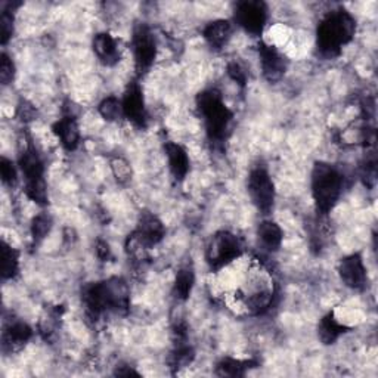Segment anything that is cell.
<instances>
[{"instance_id": "cell-33", "label": "cell", "mask_w": 378, "mask_h": 378, "mask_svg": "<svg viewBox=\"0 0 378 378\" xmlns=\"http://www.w3.org/2000/svg\"><path fill=\"white\" fill-rule=\"evenodd\" d=\"M115 375H120V377H130V375H136V377H138V375H139V372H136V371H134L133 368H130V367H120V368H117Z\"/></svg>"}, {"instance_id": "cell-23", "label": "cell", "mask_w": 378, "mask_h": 378, "mask_svg": "<svg viewBox=\"0 0 378 378\" xmlns=\"http://www.w3.org/2000/svg\"><path fill=\"white\" fill-rule=\"evenodd\" d=\"M250 365H253V362H248V360L243 362V360L226 358L219 362L216 372L220 377H243L247 368H250Z\"/></svg>"}, {"instance_id": "cell-26", "label": "cell", "mask_w": 378, "mask_h": 378, "mask_svg": "<svg viewBox=\"0 0 378 378\" xmlns=\"http://www.w3.org/2000/svg\"><path fill=\"white\" fill-rule=\"evenodd\" d=\"M52 228V219L46 213H42L33 219L32 223V235L36 243L42 241L44 237H46L51 232Z\"/></svg>"}, {"instance_id": "cell-3", "label": "cell", "mask_w": 378, "mask_h": 378, "mask_svg": "<svg viewBox=\"0 0 378 378\" xmlns=\"http://www.w3.org/2000/svg\"><path fill=\"white\" fill-rule=\"evenodd\" d=\"M343 179L337 169L327 163H316L312 172V195L317 211L327 215L341 194Z\"/></svg>"}, {"instance_id": "cell-2", "label": "cell", "mask_w": 378, "mask_h": 378, "mask_svg": "<svg viewBox=\"0 0 378 378\" xmlns=\"http://www.w3.org/2000/svg\"><path fill=\"white\" fill-rule=\"evenodd\" d=\"M83 301L87 313L94 317L107 310H126L129 308L127 286L117 278L90 284L83 290Z\"/></svg>"}, {"instance_id": "cell-19", "label": "cell", "mask_w": 378, "mask_h": 378, "mask_svg": "<svg viewBox=\"0 0 378 378\" xmlns=\"http://www.w3.org/2000/svg\"><path fill=\"white\" fill-rule=\"evenodd\" d=\"M260 243L270 251H277L282 243V231L275 222H263L257 229Z\"/></svg>"}, {"instance_id": "cell-29", "label": "cell", "mask_w": 378, "mask_h": 378, "mask_svg": "<svg viewBox=\"0 0 378 378\" xmlns=\"http://www.w3.org/2000/svg\"><path fill=\"white\" fill-rule=\"evenodd\" d=\"M0 175H2L4 184L6 185H15V182H17V169H15L12 161L5 157L0 160Z\"/></svg>"}, {"instance_id": "cell-7", "label": "cell", "mask_w": 378, "mask_h": 378, "mask_svg": "<svg viewBox=\"0 0 378 378\" xmlns=\"http://www.w3.org/2000/svg\"><path fill=\"white\" fill-rule=\"evenodd\" d=\"M132 48L134 55L136 71L139 74L146 73L151 68V65L154 64L157 56L156 39L146 25L144 24L136 25L132 39Z\"/></svg>"}, {"instance_id": "cell-1", "label": "cell", "mask_w": 378, "mask_h": 378, "mask_svg": "<svg viewBox=\"0 0 378 378\" xmlns=\"http://www.w3.org/2000/svg\"><path fill=\"white\" fill-rule=\"evenodd\" d=\"M356 32V23L349 12L343 9L328 13L317 27V49L327 58L340 53Z\"/></svg>"}, {"instance_id": "cell-5", "label": "cell", "mask_w": 378, "mask_h": 378, "mask_svg": "<svg viewBox=\"0 0 378 378\" xmlns=\"http://www.w3.org/2000/svg\"><path fill=\"white\" fill-rule=\"evenodd\" d=\"M239 239L231 232H219L210 241L207 248V263L211 269H220L241 256Z\"/></svg>"}, {"instance_id": "cell-8", "label": "cell", "mask_w": 378, "mask_h": 378, "mask_svg": "<svg viewBox=\"0 0 378 378\" xmlns=\"http://www.w3.org/2000/svg\"><path fill=\"white\" fill-rule=\"evenodd\" d=\"M267 20V9L263 2H241L235 8V21L247 33L260 34Z\"/></svg>"}, {"instance_id": "cell-30", "label": "cell", "mask_w": 378, "mask_h": 378, "mask_svg": "<svg viewBox=\"0 0 378 378\" xmlns=\"http://www.w3.org/2000/svg\"><path fill=\"white\" fill-rule=\"evenodd\" d=\"M13 74H15L13 64L9 56L4 53L2 59H0V82H2L4 86L9 84L13 80Z\"/></svg>"}, {"instance_id": "cell-6", "label": "cell", "mask_w": 378, "mask_h": 378, "mask_svg": "<svg viewBox=\"0 0 378 378\" xmlns=\"http://www.w3.org/2000/svg\"><path fill=\"white\" fill-rule=\"evenodd\" d=\"M248 194L251 196L253 204L257 210L267 215L274 207L275 201V187L269 173L263 168H257L251 170L248 176Z\"/></svg>"}, {"instance_id": "cell-15", "label": "cell", "mask_w": 378, "mask_h": 378, "mask_svg": "<svg viewBox=\"0 0 378 378\" xmlns=\"http://www.w3.org/2000/svg\"><path fill=\"white\" fill-rule=\"evenodd\" d=\"M52 129L65 149L73 151L77 148L79 139H80V132H79V126L74 117L67 115L61 120H58Z\"/></svg>"}, {"instance_id": "cell-31", "label": "cell", "mask_w": 378, "mask_h": 378, "mask_svg": "<svg viewBox=\"0 0 378 378\" xmlns=\"http://www.w3.org/2000/svg\"><path fill=\"white\" fill-rule=\"evenodd\" d=\"M228 74L231 75V79L235 80L237 83H239V84H246L247 74H246V71L243 70V67H241L238 63H231V64L228 65Z\"/></svg>"}, {"instance_id": "cell-21", "label": "cell", "mask_w": 378, "mask_h": 378, "mask_svg": "<svg viewBox=\"0 0 378 378\" xmlns=\"http://www.w3.org/2000/svg\"><path fill=\"white\" fill-rule=\"evenodd\" d=\"M194 270L191 267H182L176 275V281H175V296L179 300H187L192 291L194 286Z\"/></svg>"}, {"instance_id": "cell-9", "label": "cell", "mask_w": 378, "mask_h": 378, "mask_svg": "<svg viewBox=\"0 0 378 378\" xmlns=\"http://www.w3.org/2000/svg\"><path fill=\"white\" fill-rule=\"evenodd\" d=\"M339 274L346 286L352 290H364L367 285V270L360 254H351L341 260Z\"/></svg>"}, {"instance_id": "cell-18", "label": "cell", "mask_w": 378, "mask_h": 378, "mask_svg": "<svg viewBox=\"0 0 378 378\" xmlns=\"http://www.w3.org/2000/svg\"><path fill=\"white\" fill-rule=\"evenodd\" d=\"M33 336V331L24 322H15L4 332V351H15L24 346Z\"/></svg>"}, {"instance_id": "cell-20", "label": "cell", "mask_w": 378, "mask_h": 378, "mask_svg": "<svg viewBox=\"0 0 378 378\" xmlns=\"http://www.w3.org/2000/svg\"><path fill=\"white\" fill-rule=\"evenodd\" d=\"M344 329L346 328L336 320L334 313H328L327 316L322 317L321 322H320V328H317V336H320V339L324 344H332L343 334Z\"/></svg>"}, {"instance_id": "cell-27", "label": "cell", "mask_w": 378, "mask_h": 378, "mask_svg": "<svg viewBox=\"0 0 378 378\" xmlns=\"http://www.w3.org/2000/svg\"><path fill=\"white\" fill-rule=\"evenodd\" d=\"M25 194L28 199H32L37 204L48 203V192H46V185H44V180H40V182H33V184H25Z\"/></svg>"}, {"instance_id": "cell-12", "label": "cell", "mask_w": 378, "mask_h": 378, "mask_svg": "<svg viewBox=\"0 0 378 378\" xmlns=\"http://www.w3.org/2000/svg\"><path fill=\"white\" fill-rule=\"evenodd\" d=\"M134 235L139 238V241L145 247H153V246L158 244L160 241L164 238L165 229H164V225L160 222L158 218H156L154 215L146 213L141 218L139 228H138V231L134 232Z\"/></svg>"}, {"instance_id": "cell-28", "label": "cell", "mask_w": 378, "mask_h": 378, "mask_svg": "<svg viewBox=\"0 0 378 378\" xmlns=\"http://www.w3.org/2000/svg\"><path fill=\"white\" fill-rule=\"evenodd\" d=\"M13 33V15L12 11H2V15H0V40H2V44H6L8 40L12 37Z\"/></svg>"}, {"instance_id": "cell-13", "label": "cell", "mask_w": 378, "mask_h": 378, "mask_svg": "<svg viewBox=\"0 0 378 378\" xmlns=\"http://www.w3.org/2000/svg\"><path fill=\"white\" fill-rule=\"evenodd\" d=\"M20 165L25 176L27 184L40 182L43 180V163L33 146H27L20 154Z\"/></svg>"}, {"instance_id": "cell-25", "label": "cell", "mask_w": 378, "mask_h": 378, "mask_svg": "<svg viewBox=\"0 0 378 378\" xmlns=\"http://www.w3.org/2000/svg\"><path fill=\"white\" fill-rule=\"evenodd\" d=\"M194 351L191 349L189 346H185L184 343L182 344H177L176 351L172 353V358H170V365L173 368H184V367H188L191 362L194 360Z\"/></svg>"}, {"instance_id": "cell-32", "label": "cell", "mask_w": 378, "mask_h": 378, "mask_svg": "<svg viewBox=\"0 0 378 378\" xmlns=\"http://www.w3.org/2000/svg\"><path fill=\"white\" fill-rule=\"evenodd\" d=\"M96 253H98V257L99 259H102L103 262L108 260L111 257V250H110V246L107 243H103V241H99L98 246H96Z\"/></svg>"}, {"instance_id": "cell-10", "label": "cell", "mask_w": 378, "mask_h": 378, "mask_svg": "<svg viewBox=\"0 0 378 378\" xmlns=\"http://www.w3.org/2000/svg\"><path fill=\"white\" fill-rule=\"evenodd\" d=\"M123 115L134 126L145 127L146 125V111L142 90L138 83H132L126 89L125 98L122 101Z\"/></svg>"}, {"instance_id": "cell-11", "label": "cell", "mask_w": 378, "mask_h": 378, "mask_svg": "<svg viewBox=\"0 0 378 378\" xmlns=\"http://www.w3.org/2000/svg\"><path fill=\"white\" fill-rule=\"evenodd\" d=\"M259 55H260V64L265 79L270 83H275L282 79L286 70V63L284 56L277 51V48L270 46V44L260 43L259 44Z\"/></svg>"}, {"instance_id": "cell-4", "label": "cell", "mask_w": 378, "mask_h": 378, "mask_svg": "<svg viewBox=\"0 0 378 378\" xmlns=\"http://www.w3.org/2000/svg\"><path fill=\"white\" fill-rule=\"evenodd\" d=\"M196 105L204 118L207 133L211 139H222L232 120L231 110L226 107L218 90H206L196 98Z\"/></svg>"}, {"instance_id": "cell-17", "label": "cell", "mask_w": 378, "mask_h": 378, "mask_svg": "<svg viewBox=\"0 0 378 378\" xmlns=\"http://www.w3.org/2000/svg\"><path fill=\"white\" fill-rule=\"evenodd\" d=\"M232 33V27L229 21L219 20L215 23H210L204 28V39L213 49H220L223 48L226 43H228L229 37Z\"/></svg>"}, {"instance_id": "cell-14", "label": "cell", "mask_w": 378, "mask_h": 378, "mask_svg": "<svg viewBox=\"0 0 378 378\" xmlns=\"http://www.w3.org/2000/svg\"><path fill=\"white\" fill-rule=\"evenodd\" d=\"M164 149H165V156H168V160H169V168H170L172 175L177 180H184L189 172V158H188L187 151L184 149V146H180L179 144H175V142L165 144Z\"/></svg>"}, {"instance_id": "cell-22", "label": "cell", "mask_w": 378, "mask_h": 378, "mask_svg": "<svg viewBox=\"0 0 378 378\" xmlns=\"http://www.w3.org/2000/svg\"><path fill=\"white\" fill-rule=\"evenodd\" d=\"M20 269V260L18 253L15 248H12L9 244H2V278L11 279L18 274Z\"/></svg>"}, {"instance_id": "cell-16", "label": "cell", "mask_w": 378, "mask_h": 378, "mask_svg": "<svg viewBox=\"0 0 378 378\" xmlns=\"http://www.w3.org/2000/svg\"><path fill=\"white\" fill-rule=\"evenodd\" d=\"M94 51L105 65H114L120 58L117 42L108 33H101V34L95 36Z\"/></svg>"}, {"instance_id": "cell-24", "label": "cell", "mask_w": 378, "mask_h": 378, "mask_svg": "<svg viewBox=\"0 0 378 378\" xmlns=\"http://www.w3.org/2000/svg\"><path fill=\"white\" fill-rule=\"evenodd\" d=\"M99 113L105 120H108V122H114V120H117L120 115H123L122 101H118L114 96L103 99L99 105Z\"/></svg>"}]
</instances>
